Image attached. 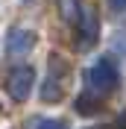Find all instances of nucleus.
I'll list each match as a JSON object with an SVG mask.
<instances>
[{
  "mask_svg": "<svg viewBox=\"0 0 126 129\" xmlns=\"http://www.w3.org/2000/svg\"><path fill=\"white\" fill-rule=\"evenodd\" d=\"M35 44V35L29 29H12L6 35V53L9 56H26Z\"/></svg>",
  "mask_w": 126,
  "mask_h": 129,
  "instance_id": "nucleus-3",
  "label": "nucleus"
},
{
  "mask_svg": "<svg viewBox=\"0 0 126 129\" xmlns=\"http://www.w3.org/2000/svg\"><path fill=\"white\" fill-rule=\"evenodd\" d=\"M109 9H111V12H123V9H126V0H109Z\"/></svg>",
  "mask_w": 126,
  "mask_h": 129,
  "instance_id": "nucleus-6",
  "label": "nucleus"
},
{
  "mask_svg": "<svg viewBox=\"0 0 126 129\" xmlns=\"http://www.w3.org/2000/svg\"><path fill=\"white\" fill-rule=\"evenodd\" d=\"M29 129H65L59 120H50V117H32L29 120Z\"/></svg>",
  "mask_w": 126,
  "mask_h": 129,
  "instance_id": "nucleus-5",
  "label": "nucleus"
},
{
  "mask_svg": "<svg viewBox=\"0 0 126 129\" xmlns=\"http://www.w3.org/2000/svg\"><path fill=\"white\" fill-rule=\"evenodd\" d=\"M59 9H62V18H65V21H71V24H79V21H82L79 0H59Z\"/></svg>",
  "mask_w": 126,
  "mask_h": 129,
  "instance_id": "nucleus-4",
  "label": "nucleus"
},
{
  "mask_svg": "<svg viewBox=\"0 0 126 129\" xmlns=\"http://www.w3.org/2000/svg\"><path fill=\"white\" fill-rule=\"evenodd\" d=\"M32 68H26V64H18V68H12L9 71V79H6V88L9 94L15 97V100H26L29 97V88H32Z\"/></svg>",
  "mask_w": 126,
  "mask_h": 129,
  "instance_id": "nucleus-2",
  "label": "nucleus"
},
{
  "mask_svg": "<svg viewBox=\"0 0 126 129\" xmlns=\"http://www.w3.org/2000/svg\"><path fill=\"white\" fill-rule=\"evenodd\" d=\"M88 82H91V91L109 94V91L117 85V64L111 62V59H100V62L88 71Z\"/></svg>",
  "mask_w": 126,
  "mask_h": 129,
  "instance_id": "nucleus-1",
  "label": "nucleus"
}]
</instances>
